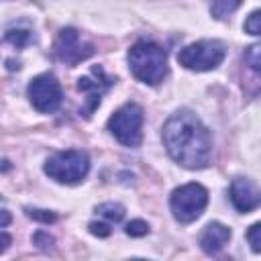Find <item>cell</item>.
<instances>
[{"label": "cell", "instance_id": "1", "mask_svg": "<svg viewBox=\"0 0 261 261\" xmlns=\"http://www.w3.org/2000/svg\"><path fill=\"white\" fill-rule=\"evenodd\" d=\"M161 139L169 157L186 169H204L212 157V137L208 126L188 108L173 112L163 128Z\"/></svg>", "mask_w": 261, "mask_h": 261}, {"label": "cell", "instance_id": "2", "mask_svg": "<svg viewBox=\"0 0 261 261\" xmlns=\"http://www.w3.org/2000/svg\"><path fill=\"white\" fill-rule=\"evenodd\" d=\"M126 61H128L130 73L147 86H157L167 75V55L153 41H147V39L137 41L128 49Z\"/></svg>", "mask_w": 261, "mask_h": 261}, {"label": "cell", "instance_id": "3", "mask_svg": "<svg viewBox=\"0 0 261 261\" xmlns=\"http://www.w3.org/2000/svg\"><path fill=\"white\" fill-rule=\"evenodd\" d=\"M43 171L51 179H55L57 184L73 186V184L84 181V177L88 175V171H90V157H88L86 151H80V149L57 151V153H53L45 161Z\"/></svg>", "mask_w": 261, "mask_h": 261}, {"label": "cell", "instance_id": "4", "mask_svg": "<svg viewBox=\"0 0 261 261\" xmlns=\"http://www.w3.org/2000/svg\"><path fill=\"white\" fill-rule=\"evenodd\" d=\"M226 57V47L218 39H200L196 43L186 45L177 53V61L181 67L192 71H210L216 69Z\"/></svg>", "mask_w": 261, "mask_h": 261}, {"label": "cell", "instance_id": "5", "mask_svg": "<svg viewBox=\"0 0 261 261\" xmlns=\"http://www.w3.org/2000/svg\"><path fill=\"white\" fill-rule=\"evenodd\" d=\"M143 108L137 102H126L108 118L106 126L120 145L139 147L143 141Z\"/></svg>", "mask_w": 261, "mask_h": 261}, {"label": "cell", "instance_id": "6", "mask_svg": "<svg viewBox=\"0 0 261 261\" xmlns=\"http://www.w3.org/2000/svg\"><path fill=\"white\" fill-rule=\"evenodd\" d=\"M208 206V190L202 184L190 181L175 188L169 196V208L177 222H194Z\"/></svg>", "mask_w": 261, "mask_h": 261}, {"label": "cell", "instance_id": "7", "mask_svg": "<svg viewBox=\"0 0 261 261\" xmlns=\"http://www.w3.org/2000/svg\"><path fill=\"white\" fill-rule=\"evenodd\" d=\"M27 96H29V102L33 104V108L37 112H41V114L55 112L61 106V100H63L61 84L49 71L47 73H39L29 82Z\"/></svg>", "mask_w": 261, "mask_h": 261}, {"label": "cell", "instance_id": "8", "mask_svg": "<svg viewBox=\"0 0 261 261\" xmlns=\"http://www.w3.org/2000/svg\"><path fill=\"white\" fill-rule=\"evenodd\" d=\"M55 55L65 65L73 67V65H77V63H82V61H86L88 57L94 55V45L92 43H84L80 39V33L73 27H65L57 35Z\"/></svg>", "mask_w": 261, "mask_h": 261}, {"label": "cell", "instance_id": "9", "mask_svg": "<svg viewBox=\"0 0 261 261\" xmlns=\"http://www.w3.org/2000/svg\"><path fill=\"white\" fill-rule=\"evenodd\" d=\"M228 198H230L232 206L243 214L255 210L261 204L259 186L249 177H234L228 188Z\"/></svg>", "mask_w": 261, "mask_h": 261}, {"label": "cell", "instance_id": "10", "mask_svg": "<svg viewBox=\"0 0 261 261\" xmlns=\"http://www.w3.org/2000/svg\"><path fill=\"white\" fill-rule=\"evenodd\" d=\"M94 69H96L98 80H92L90 75H84V77L77 80V90L88 94V102H86V108H84V116H92V112L100 106L102 94L114 84L112 77H106V75H104V69H102L100 65H96Z\"/></svg>", "mask_w": 261, "mask_h": 261}, {"label": "cell", "instance_id": "11", "mask_svg": "<svg viewBox=\"0 0 261 261\" xmlns=\"http://www.w3.org/2000/svg\"><path fill=\"white\" fill-rule=\"evenodd\" d=\"M230 239V228L222 222H210L200 234V247L208 255H216Z\"/></svg>", "mask_w": 261, "mask_h": 261}, {"label": "cell", "instance_id": "12", "mask_svg": "<svg viewBox=\"0 0 261 261\" xmlns=\"http://www.w3.org/2000/svg\"><path fill=\"white\" fill-rule=\"evenodd\" d=\"M124 212H126L124 206L118 204V202H102V204L96 206V214L104 216L108 222H114V224L124 218Z\"/></svg>", "mask_w": 261, "mask_h": 261}, {"label": "cell", "instance_id": "13", "mask_svg": "<svg viewBox=\"0 0 261 261\" xmlns=\"http://www.w3.org/2000/svg\"><path fill=\"white\" fill-rule=\"evenodd\" d=\"M6 41L14 45L16 49H22L33 43V31L31 29H8L6 31Z\"/></svg>", "mask_w": 261, "mask_h": 261}, {"label": "cell", "instance_id": "14", "mask_svg": "<svg viewBox=\"0 0 261 261\" xmlns=\"http://www.w3.org/2000/svg\"><path fill=\"white\" fill-rule=\"evenodd\" d=\"M241 6V2H212L210 4V14L214 16V18H218V20H222V18H226L230 12H234L237 8Z\"/></svg>", "mask_w": 261, "mask_h": 261}, {"label": "cell", "instance_id": "15", "mask_svg": "<svg viewBox=\"0 0 261 261\" xmlns=\"http://www.w3.org/2000/svg\"><path fill=\"white\" fill-rule=\"evenodd\" d=\"M24 212H27L29 218H33V220H37V222H41V224H51V222L57 220V214L51 212V210H43V208H31V206H27Z\"/></svg>", "mask_w": 261, "mask_h": 261}, {"label": "cell", "instance_id": "16", "mask_svg": "<svg viewBox=\"0 0 261 261\" xmlns=\"http://www.w3.org/2000/svg\"><path fill=\"white\" fill-rule=\"evenodd\" d=\"M259 45H251L247 51H245V55H243V59H245V65H249V69L257 75L259 73V69H261V59H259Z\"/></svg>", "mask_w": 261, "mask_h": 261}, {"label": "cell", "instance_id": "17", "mask_svg": "<svg viewBox=\"0 0 261 261\" xmlns=\"http://www.w3.org/2000/svg\"><path fill=\"white\" fill-rule=\"evenodd\" d=\"M124 232H126L128 237L139 239V237H145V234L149 232V224H147L145 220H141V218H135V220H130V222L124 226Z\"/></svg>", "mask_w": 261, "mask_h": 261}, {"label": "cell", "instance_id": "18", "mask_svg": "<svg viewBox=\"0 0 261 261\" xmlns=\"http://www.w3.org/2000/svg\"><path fill=\"white\" fill-rule=\"evenodd\" d=\"M33 243L41 249V251H49V249H53V245H55V239L47 232V230H37L35 234H33Z\"/></svg>", "mask_w": 261, "mask_h": 261}, {"label": "cell", "instance_id": "19", "mask_svg": "<svg viewBox=\"0 0 261 261\" xmlns=\"http://www.w3.org/2000/svg\"><path fill=\"white\" fill-rule=\"evenodd\" d=\"M245 31L249 35H259L261 33V10H253L247 20H245Z\"/></svg>", "mask_w": 261, "mask_h": 261}, {"label": "cell", "instance_id": "20", "mask_svg": "<svg viewBox=\"0 0 261 261\" xmlns=\"http://www.w3.org/2000/svg\"><path fill=\"white\" fill-rule=\"evenodd\" d=\"M259 232H261V224H259V222L251 224L249 230H247V241H249L253 253H259V251H261V239H259Z\"/></svg>", "mask_w": 261, "mask_h": 261}, {"label": "cell", "instance_id": "21", "mask_svg": "<svg viewBox=\"0 0 261 261\" xmlns=\"http://www.w3.org/2000/svg\"><path fill=\"white\" fill-rule=\"evenodd\" d=\"M88 228H90V232L94 234V237H100V239H106L108 234H110V224H106V222H90L88 224Z\"/></svg>", "mask_w": 261, "mask_h": 261}, {"label": "cell", "instance_id": "22", "mask_svg": "<svg viewBox=\"0 0 261 261\" xmlns=\"http://www.w3.org/2000/svg\"><path fill=\"white\" fill-rule=\"evenodd\" d=\"M12 243V237L8 232H0V253H4Z\"/></svg>", "mask_w": 261, "mask_h": 261}, {"label": "cell", "instance_id": "23", "mask_svg": "<svg viewBox=\"0 0 261 261\" xmlns=\"http://www.w3.org/2000/svg\"><path fill=\"white\" fill-rule=\"evenodd\" d=\"M10 222H12V214L8 210H0V228L8 226Z\"/></svg>", "mask_w": 261, "mask_h": 261}, {"label": "cell", "instance_id": "24", "mask_svg": "<svg viewBox=\"0 0 261 261\" xmlns=\"http://www.w3.org/2000/svg\"><path fill=\"white\" fill-rule=\"evenodd\" d=\"M20 65H14V61L12 59H8V69H18Z\"/></svg>", "mask_w": 261, "mask_h": 261}, {"label": "cell", "instance_id": "25", "mask_svg": "<svg viewBox=\"0 0 261 261\" xmlns=\"http://www.w3.org/2000/svg\"><path fill=\"white\" fill-rule=\"evenodd\" d=\"M128 261H149V259H139V257H135V259H128Z\"/></svg>", "mask_w": 261, "mask_h": 261}]
</instances>
